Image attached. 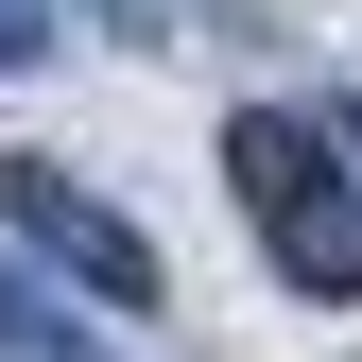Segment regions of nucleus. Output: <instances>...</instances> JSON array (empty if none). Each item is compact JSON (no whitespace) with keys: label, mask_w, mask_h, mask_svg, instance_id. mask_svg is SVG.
Masks as SVG:
<instances>
[{"label":"nucleus","mask_w":362,"mask_h":362,"mask_svg":"<svg viewBox=\"0 0 362 362\" xmlns=\"http://www.w3.org/2000/svg\"><path fill=\"white\" fill-rule=\"evenodd\" d=\"M224 190H242L259 259H276L310 310L362 293V190H345V156H328V121H310V104H242V121H224Z\"/></svg>","instance_id":"obj_1"},{"label":"nucleus","mask_w":362,"mask_h":362,"mask_svg":"<svg viewBox=\"0 0 362 362\" xmlns=\"http://www.w3.org/2000/svg\"><path fill=\"white\" fill-rule=\"evenodd\" d=\"M0 207H18V259H35V276H52V293H86V310H121V328H139V310L173 293V259H156L139 224L104 207V190H86V173L18 156V173H0Z\"/></svg>","instance_id":"obj_2"},{"label":"nucleus","mask_w":362,"mask_h":362,"mask_svg":"<svg viewBox=\"0 0 362 362\" xmlns=\"http://www.w3.org/2000/svg\"><path fill=\"white\" fill-rule=\"evenodd\" d=\"M0 362H104V328H86L35 259H0Z\"/></svg>","instance_id":"obj_3"},{"label":"nucleus","mask_w":362,"mask_h":362,"mask_svg":"<svg viewBox=\"0 0 362 362\" xmlns=\"http://www.w3.org/2000/svg\"><path fill=\"white\" fill-rule=\"evenodd\" d=\"M69 52V0H0V69H52Z\"/></svg>","instance_id":"obj_4"},{"label":"nucleus","mask_w":362,"mask_h":362,"mask_svg":"<svg viewBox=\"0 0 362 362\" xmlns=\"http://www.w3.org/2000/svg\"><path fill=\"white\" fill-rule=\"evenodd\" d=\"M310 121H328V156H345V190H362V104H310Z\"/></svg>","instance_id":"obj_5"}]
</instances>
